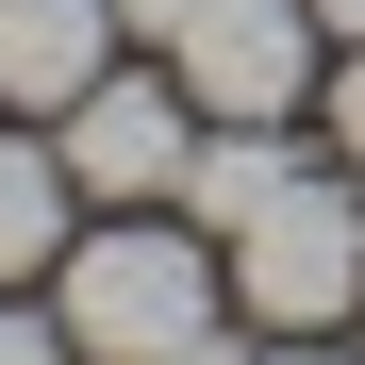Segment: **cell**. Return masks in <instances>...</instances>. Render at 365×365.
I'll list each match as a JSON object with an SVG mask.
<instances>
[{"label": "cell", "mask_w": 365, "mask_h": 365, "mask_svg": "<svg viewBox=\"0 0 365 365\" xmlns=\"http://www.w3.org/2000/svg\"><path fill=\"white\" fill-rule=\"evenodd\" d=\"M316 34H332V50H349V34H365V0H316Z\"/></svg>", "instance_id": "obj_12"}, {"label": "cell", "mask_w": 365, "mask_h": 365, "mask_svg": "<svg viewBox=\"0 0 365 365\" xmlns=\"http://www.w3.org/2000/svg\"><path fill=\"white\" fill-rule=\"evenodd\" d=\"M67 200H83L67 150L50 133H0V282H50L67 266Z\"/></svg>", "instance_id": "obj_7"}, {"label": "cell", "mask_w": 365, "mask_h": 365, "mask_svg": "<svg viewBox=\"0 0 365 365\" xmlns=\"http://www.w3.org/2000/svg\"><path fill=\"white\" fill-rule=\"evenodd\" d=\"M116 50H133L116 0H0V116H67Z\"/></svg>", "instance_id": "obj_5"}, {"label": "cell", "mask_w": 365, "mask_h": 365, "mask_svg": "<svg viewBox=\"0 0 365 365\" xmlns=\"http://www.w3.org/2000/svg\"><path fill=\"white\" fill-rule=\"evenodd\" d=\"M182 116H200L182 67H100L67 116H50V150H67V182H83L100 216H150V200H182V150H200Z\"/></svg>", "instance_id": "obj_4"}, {"label": "cell", "mask_w": 365, "mask_h": 365, "mask_svg": "<svg viewBox=\"0 0 365 365\" xmlns=\"http://www.w3.org/2000/svg\"><path fill=\"white\" fill-rule=\"evenodd\" d=\"M166 365H266V332H182Z\"/></svg>", "instance_id": "obj_10"}, {"label": "cell", "mask_w": 365, "mask_h": 365, "mask_svg": "<svg viewBox=\"0 0 365 365\" xmlns=\"http://www.w3.org/2000/svg\"><path fill=\"white\" fill-rule=\"evenodd\" d=\"M216 250H232V316L250 332H349L365 316V200L316 182V166H299L250 232H216Z\"/></svg>", "instance_id": "obj_3"}, {"label": "cell", "mask_w": 365, "mask_h": 365, "mask_svg": "<svg viewBox=\"0 0 365 365\" xmlns=\"http://www.w3.org/2000/svg\"><path fill=\"white\" fill-rule=\"evenodd\" d=\"M150 67H182L200 116H299L316 83V0H116Z\"/></svg>", "instance_id": "obj_2"}, {"label": "cell", "mask_w": 365, "mask_h": 365, "mask_svg": "<svg viewBox=\"0 0 365 365\" xmlns=\"http://www.w3.org/2000/svg\"><path fill=\"white\" fill-rule=\"evenodd\" d=\"M282 182H299V150H282V116H216V133L182 150V200H166V216H200V232H250V216L282 200Z\"/></svg>", "instance_id": "obj_6"}, {"label": "cell", "mask_w": 365, "mask_h": 365, "mask_svg": "<svg viewBox=\"0 0 365 365\" xmlns=\"http://www.w3.org/2000/svg\"><path fill=\"white\" fill-rule=\"evenodd\" d=\"M216 299H232V250L200 216H100L67 266H50V316H67V349L83 365H166L182 332H216Z\"/></svg>", "instance_id": "obj_1"}, {"label": "cell", "mask_w": 365, "mask_h": 365, "mask_svg": "<svg viewBox=\"0 0 365 365\" xmlns=\"http://www.w3.org/2000/svg\"><path fill=\"white\" fill-rule=\"evenodd\" d=\"M0 365H83V349H67V316H50L34 282H0Z\"/></svg>", "instance_id": "obj_8"}, {"label": "cell", "mask_w": 365, "mask_h": 365, "mask_svg": "<svg viewBox=\"0 0 365 365\" xmlns=\"http://www.w3.org/2000/svg\"><path fill=\"white\" fill-rule=\"evenodd\" d=\"M332 166H349V182H365V34H349V50H332Z\"/></svg>", "instance_id": "obj_9"}, {"label": "cell", "mask_w": 365, "mask_h": 365, "mask_svg": "<svg viewBox=\"0 0 365 365\" xmlns=\"http://www.w3.org/2000/svg\"><path fill=\"white\" fill-rule=\"evenodd\" d=\"M266 365H349V349L332 332H266Z\"/></svg>", "instance_id": "obj_11"}]
</instances>
